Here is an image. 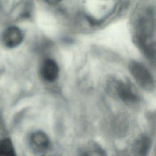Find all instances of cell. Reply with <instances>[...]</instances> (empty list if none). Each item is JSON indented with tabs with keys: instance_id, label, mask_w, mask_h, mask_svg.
Masks as SVG:
<instances>
[{
	"instance_id": "cell-2",
	"label": "cell",
	"mask_w": 156,
	"mask_h": 156,
	"mask_svg": "<svg viewBox=\"0 0 156 156\" xmlns=\"http://www.w3.org/2000/svg\"><path fill=\"white\" fill-rule=\"evenodd\" d=\"M115 88L119 97L125 103L135 104L139 101L138 94L129 81H118Z\"/></svg>"
},
{
	"instance_id": "cell-5",
	"label": "cell",
	"mask_w": 156,
	"mask_h": 156,
	"mask_svg": "<svg viewBox=\"0 0 156 156\" xmlns=\"http://www.w3.org/2000/svg\"><path fill=\"white\" fill-rule=\"evenodd\" d=\"M59 71L58 64L53 59L44 60L41 66V76L44 80L50 83L55 82L57 79Z\"/></svg>"
},
{
	"instance_id": "cell-9",
	"label": "cell",
	"mask_w": 156,
	"mask_h": 156,
	"mask_svg": "<svg viewBox=\"0 0 156 156\" xmlns=\"http://www.w3.org/2000/svg\"><path fill=\"white\" fill-rule=\"evenodd\" d=\"M44 1L50 5H55L61 2L62 0H44Z\"/></svg>"
},
{
	"instance_id": "cell-7",
	"label": "cell",
	"mask_w": 156,
	"mask_h": 156,
	"mask_svg": "<svg viewBox=\"0 0 156 156\" xmlns=\"http://www.w3.org/2000/svg\"><path fill=\"white\" fill-rule=\"evenodd\" d=\"M79 155L81 156H105L106 152L96 142L90 141L79 149Z\"/></svg>"
},
{
	"instance_id": "cell-6",
	"label": "cell",
	"mask_w": 156,
	"mask_h": 156,
	"mask_svg": "<svg viewBox=\"0 0 156 156\" xmlns=\"http://www.w3.org/2000/svg\"><path fill=\"white\" fill-rule=\"evenodd\" d=\"M151 146V140L149 137L143 135L134 142L132 151L136 155L146 156L148 153Z\"/></svg>"
},
{
	"instance_id": "cell-3",
	"label": "cell",
	"mask_w": 156,
	"mask_h": 156,
	"mask_svg": "<svg viewBox=\"0 0 156 156\" xmlns=\"http://www.w3.org/2000/svg\"><path fill=\"white\" fill-rule=\"evenodd\" d=\"M24 38L22 30L17 26L12 25L6 28L2 34V44L9 49H13L20 45Z\"/></svg>"
},
{
	"instance_id": "cell-4",
	"label": "cell",
	"mask_w": 156,
	"mask_h": 156,
	"mask_svg": "<svg viewBox=\"0 0 156 156\" xmlns=\"http://www.w3.org/2000/svg\"><path fill=\"white\" fill-rule=\"evenodd\" d=\"M30 147L36 153L45 152L50 146V140L47 134L41 131H37L33 133L30 136Z\"/></svg>"
},
{
	"instance_id": "cell-1",
	"label": "cell",
	"mask_w": 156,
	"mask_h": 156,
	"mask_svg": "<svg viewBox=\"0 0 156 156\" xmlns=\"http://www.w3.org/2000/svg\"><path fill=\"white\" fill-rule=\"evenodd\" d=\"M129 69L140 87L148 92L154 89L155 83L153 76L144 65L136 61H132L129 65Z\"/></svg>"
},
{
	"instance_id": "cell-8",
	"label": "cell",
	"mask_w": 156,
	"mask_h": 156,
	"mask_svg": "<svg viewBox=\"0 0 156 156\" xmlns=\"http://www.w3.org/2000/svg\"><path fill=\"white\" fill-rule=\"evenodd\" d=\"M15 150L11 140L6 138L0 141V156H14Z\"/></svg>"
}]
</instances>
